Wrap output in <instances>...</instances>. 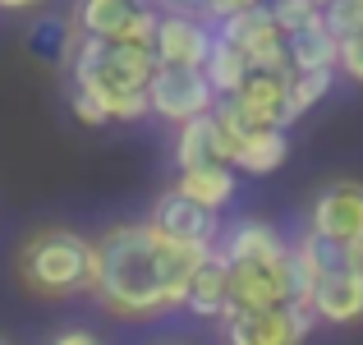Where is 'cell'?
I'll return each instance as SVG.
<instances>
[{"label":"cell","instance_id":"cell-1","mask_svg":"<svg viewBox=\"0 0 363 345\" xmlns=\"http://www.w3.org/2000/svg\"><path fill=\"white\" fill-rule=\"evenodd\" d=\"M212 248L175 244L157 235L147 221H116L97 239V304L111 318H161L170 309H184V295L194 272Z\"/></svg>","mask_w":363,"mask_h":345},{"label":"cell","instance_id":"cell-2","mask_svg":"<svg viewBox=\"0 0 363 345\" xmlns=\"http://www.w3.org/2000/svg\"><path fill=\"white\" fill-rule=\"evenodd\" d=\"M157 70L152 46L133 42H97V37H79L69 55V83L106 106L111 124H133L147 111V79Z\"/></svg>","mask_w":363,"mask_h":345},{"label":"cell","instance_id":"cell-3","mask_svg":"<svg viewBox=\"0 0 363 345\" xmlns=\"http://www.w3.org/2000/svg\"><path fill=\"white\" fill-rule=\"evenodd\" d=\"M14 272L37 300H74L97 285V239L69 226H42L18 244Z\"/></svg>","mask_w":363,"mask_h":345},{"label":"cell","instance_id":"cell-4","mask_svg":"<svg viewBox=\"0 0 363 345\" xmlns=\"http://www.w3.org/2000/svg\"><path fill=\"white\" fill-rule=\"evenodd\" d=\"M221 327V345H303L308 332L318 327L308 304H281V309H225L216 318Z\"/></svg>","mask_w":363,"mask_h":345},{"label":"cell","instance_id":"cell-5","mask_svg":"<svg viewBox=\"0 0 363 345\" xmlns=\"http://www.w3.org/2000/svg\"><path fill=\"white\" fill-rule=\"evenodd\" d=\"M216 106V92L207 83L203 70H189V65H157L147 79V111L166 124H184L198 120Z\"/></svg>","mask_w":363,"mask_h":345},{"label":"cell","instance_id":"cell-6","mask_svg":"<svg viewBox=\"0 0 363 345\" xmlns=\"http://www.w3.org/2000/svg\"><path fill=\"white\" fill-rule=\"evenodd\" d=\"M308 230L322 239H336V244L363 248V180H331L318 189L308 207Z\"/></svg>","mask_w":363,"mask_h":345},{"label":"cell","instance_id":"cell-7","mask_svg":"<svg viewBox=\"0 0 363 345\" xmlns=\"http://www.w3.org/2000/svg\"><path fill=\"white\" fill-rule=\"evenodd\" d=\"M147 226L157 235L175 239V244H198V248H216V239H221V212H207V207L189 203L175 189L157 194V203L147 212Z\"/></svg>","mask_w":363,"mask_h":345},{"label":"cell","instance_id":"cell-8","mask_svg":"<svg viewBox=\"0 0 363 345\" xmlns=\"http://www.w3.org/2000/svg\"><path fill=\"white\" fill-rule=\"evenodd\" d=\"M230 267V309H281L290 304V253L276 263H225Z\"/></svg>","mask_w":363,"mask_h":345},{"label":"cell","instance_id":"cell-9","mask_svg":"<svg viewBox=\"0 0 363 345\" xmlns=\"http://www.w3.org/2000/svg\"><path fill=\"white\" fill-rule=\"evenodd\" d=\"M212 28L207 18L194 14H161L157 18V37H152V60L157 65H189V70H203L207 55H212Z\"/></svg>","mask_w":363,"mask_h":345},{"label":"cell","instance_id":"cell-10","mask_svg":"<svg viewBox=\"0 0 363 345\" xmlns=\"http://www.w3.org/2000/svg\"><path fill=\"white\" fill-rule=\"evenodd\" d=\"M235 106L248 120V129H290V74H262L248 70L244 88L235 92Z\"/></svg>","mask_w":363,"mask_h":345},{"label":"cell","instance_id":"cell-11","mask_svg":"<svg viewBox=\"0 0 363 345\" xmlns=\"http://www.w3.org/2000/svg\"><path fill=\"white\" fill-rule=\"evenodd\" d=\"M235 161V138L221 129L212 111L184 120L175 129V166L179 170H198V166H230Z\"/></svg>","mask_w":363,"mask_h":345},{"label":"cell","instance_id":"cell-12","mask_svg":"<svg viewBox=\"0 0 363 345\" xmlns=\"http://www.w3.org/2000/svg\"><path fill=\"white\" fill-rule=\"evenodd\" d=\"M308 309L318 322H331V327H354L363 322V272H331L313 281Z\"/></svg>","mask_w":363,"mask_h":345},{"label":"cell","instance_id":"cell-13","mask_svg":"<svg viewBox=\"0 0 363 345\" xmlns=\"http://www.w3.org/2000/svg\"><path fill=\"white\" fill-rule=\"evenodd\" d=\"M143 9H147V0H74L69 28L79 37H97V42H124Z\"/></svg>","mask_w":363,"mask_h":345},{"label":"cell","instance_id":"cell-14","mask_svg":"<svg viewBox=\"0 0 363 345\" xmlns=\"http://www.w3.org/2000/svg\"><path fill=\"white\" fill-rule=\"evenodd\" d=\"M216 253H221L225 263H276V258L290 253V244H285V235H281L272 221L240 217L235 226L221 230V239H216Z\"/></svg>","mask_w":363,"mask_h":345},{"label":"cell","instance_id":"cell-15","mask_svg":"<svg viewBox=\"0 0 363 345\" xmlns=\"http://www.w3.org/2000/svg\"><path fill=\"white\" fill-rule=\"evenodd\" d=\"M184 309L194 313V318H212V322L230 309V267H225V258L216 253V248L203 258V267H198L194 281H189Z\"/></svg>","mask_w":363,"mask_h":345},{"label":"cell","instance_id":"cell-16","mask_svg":"<svg viewBox=\"0 0 363 345\" xmlns=\"http://www.w3.org/2000/svg\"><path fill=\"white\" fill-rule=\"evenodd\" d=\"M240 180H235V166H198V170H179L175 194H184L189 203L207 207V212H221L235 198Z\"/></svg>","mask_w":363,"mask_h":345},{"label":"cell","instance_id":"cell-17","mask_svg":"<svg viewBox=\"0 0 363 345\" xmlns=\"http://www.w3.org/2000/svg\"><path fill=\"white\" fill-rule=\"evenodd\" d=\"M336 51L340 42L318 23L299 28V33H285V55H290V74H318V70H336Z\"/></svg>","mask_w":363,"mask_h":345},{"label":"cell","instance_id":"cell-18","mask_svg":"<svg viewBox=\"0 0 363 345\" xmlns=\"http://www.w3.org/2000/svg\"><path fill=\"white\" fill-rule=\"evenodd\" d=\"M285 157H290V138H285V129H253L248 138L235 148V170H248V175H272V170L285 166Z\"/></svg>","mask_w":363,"mask_h":345},{"label":"cell","instance_id":"cell-19","mask_svg":"<svg viewBox=\"0 0 363 345\" xmlns=\"http://www.w3.org/2000/svg\"><path fill=\"white\" fill-rule=\"evenodd\" d=\"M212 33L221 37V42L240 46L244 55H253L257 46H267L272 37H281V28L272 23V9H267V0H262V5H253V9H240V14L221 18V23H216Z\"/></svg>","mask_w":363,"mask_h":345},{"label":"cell","instance_id":"cell-20","mask_svg":"<svg viewBox=\"0 0 363 345\" xmlns=\"http://www.w3.org/2000/svg\"><path fill=\"white\" fill-rule=\"evenodd\" d=\"M203 74H207V83H212L216 102H221V97H235V92L244 88V79H248V55L240 51V46L212 37V55H207Z\"/></svg>","mask_w":363,"mask_h":345},{"label":"cell","instance_id":"cell-21","mask_svg":"<svg viewBox=\"0 0 363 345\" xmlns=\"http://www.w3.org/2000/svg\"><path fill=\"white\" fill-rule=\"evenodd\" d=\"M336 83V70H318V74H290V120H299L303 111H313Z\"/></svg>","mask_w":363,"mask_h":345},{"label":"cell","instance_id":"cell-22","mask_svg":"<svg viewBox=\"0 0 363 345\" xmlns=\"http://www.w3.org/2000/svg\"><path fill=\"white\" fill-rule=\"evenodd\" d=\"M322 28H327L336 42L354 37L363 28V0H331V5H322Z\"/></svg>","mask_w":363,"mask_h":345},{"label":"cell","instance_id":"cell-23","mask_svg":"<svg viewBox=\"0 0 363 345\" xmlns=\"http://www.w3.org/2000/svg\"><path fill=\"white\" fill-rule=\"evenodd\" d=\"M267 9H272V23L281 28V33H299V28L318 23L322 9L313 5V0H267Z\"/></svg>","mask_w":363,"mask_h":345},{"label":"cell","instance_id":"cell-24","mask_svg":"<svg viewBox=\"0 0 363 345\" xmlns=\"http://www.w3.org/2000/svg\"><path fill=\"white\" fill-rule=\"evenodd\" d=\"M69 111H74V120L88 124V129H101V124H111L106 106H101L92 92H83V88H69Z\"/></svg>","mask_w":363,"mask_h":345},{"label":"cell","instance_id":"cell-25","mask_svg":"<svg viewBox=\"0 0 363 345\" xmlns=\"http://www.w3.org/2000/svg\"><path fill=\"white\" fill-rule=\"evenodd\" d=\"M336 74H345L350 83H363V28L354 37H345L336 51Z\"/></svg>","mask_w":363,"mask_h":345},{"label":"cell","instance_id":"cell-26","mask_svg":"<svg viewBox=\"0 0 363 345\" xmlns=\"http://www.w3.org/2000/svg\"><path fill=\"white\" fill-rule=\"evenodd\" d=\"M51 345H106V341H101L92 327H65V332L51 336Z\"/></svg>","mask_w":363,"mask_h":345},{"label":"cell","instance_id":"cell-27","mask_svg":"<svg viewBox=\"0 0 363 345\" xmlns=\"http://www.w3.org/2000/svg\"><path fill=\"white\" fill-rule=\"evenodd\" d=\"M253 5H262V0H207V18H230V14H240V9H253Z\"/></svg>","mask_w":363,"mask_h":345},{"label":"cell","instance_id":"cell-28","mask_svg":"<svg viewBox=\"0 0 363 345\" xmlns=\"http://www.w3.org/2000/svg\"><path fill=\"white\" fill-rule=\"evenodd\" d=\"M37 5H46V0H0L5 14H28V9H37Z\"/></svg>","mask_w":363,"mask_h":345},{"label":"cell","instance_id":"cell-29","mask_svg":"<svg viewBox=\"0 0 363 345\" xmlns=\"http://www.w3.org/2000/svg\"><path fill=\"white\" fill-rule=\"evenodd\" d=\"M152 345H184V341H152Z\"/></svg>","mask_w":363,"mask_h":345},{"label":"cell","instance_id":"cell-30","mask_svg":"<svg viewBox=\"0 0 363 345\" xmlns=\"http://www.w3.org/2000/svg\"><path fill=\"white\" fill-rule=\"evenodd\" d=\"M313 5H318V9H322V5H331V0H313Z\"/></svg>","mask_w":363,"mask_h":345},{"label":"cell","instance_id":"cell-31","mask_svg":"<svg viewBox=\"0 0 363 345\" xmlns=\"http://www.w3.org/2000/svg\"><path fill=\"white\" fill-rule=\"evenodd\" d=\"M0 345H9V341H5V336H0Z\"/></svg>","mask_w":363,"mask_h":345},{"label":"cell","instance_id":"cell-32","mask_svg":"<svg viewBox=\"0 0 363 345\" xmlns=\"http://www.w3.org/2000/svg\"><path fill=\"white\" fill-rule=\"evenodd\" d=\"M203 5H207V0H203Z\"/></svg>","mask_w":363,"mask_h":345}]
</instances>
